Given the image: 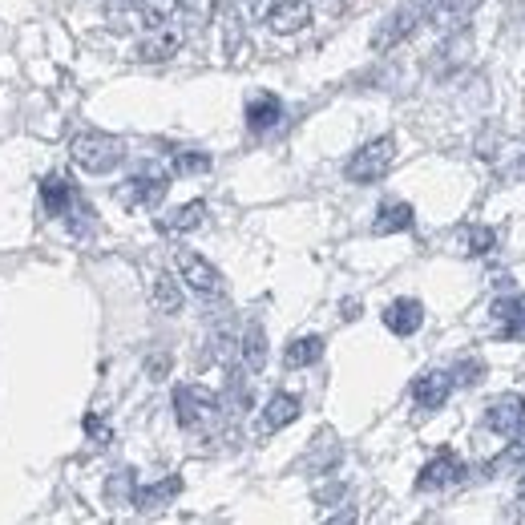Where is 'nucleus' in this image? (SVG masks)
<instances>
[{"instance_id": "393cba45", "label": "nucleus", "mask_w": 525, "mask_h": 525, "mask_svg": "<svg viewBox=\"0 0 525 525\" xmlns=\"http://www.w3.org/2000/svg\"><path fill=\"white\" fill-rule=\"evenodd\" d=\"M182 13H186L194 25H202V21L215 17V0H182Z\"/></svg>"}, {"instance_id": "2eb2a0df", "label": "nucleus", "mask_w": 525, "mask_h": 525, "mask_svg": "<svg viewBox=\"0 0 525 525\" xmlns=\"http://www.w3.org/2000/svg\"><path fill=\"white\" fill-rule=\"evenodd\" d=\"M299 396H291V392H275L271 400H267V408H263V425L267 429H287L291 420H299Z\"/></svg>"}, {"instance_id": "f03ea898", "label": "nucleus", "mask_w": 525, "mask_h": 525, "mask_svg": "<svg viewBox=\"0 0 525 525\" xmlns=\"http://www.w3.org/2000/svg\"><path fill=\"white\" fill-rule=\"evenodd\" d=\"M174 408H178V425L182 429H210L219 420V412H223L219 396L198 388V384H178L174 388Z\"/></svg>"}, {"instance_id": "f3484780", "label": "nucleus", "mask_w": 525, "mask_h": 525, "mask_svg": "<svg viewBox=\"0 0 525 525\" xmlns=\"http://www.w3.org/2000/svg\"><path fill=\"white\" fill-rule=\"evenodd\" d=\"M150 299H154V307L162 311V315H178L182 311V291H178V283H174V275H154V287H150Z\"/></svg>"}, {"instance_id": "f8f14e48", "label": "nucleus", "mask_w": 525, "mask_h": 525, "mask_svg": "<svg viewBox=\"0 0 525 525\" xmlns=\"http://www.w3.org/2000/svg\"><path fill=\"white\" fill-rule=\"evenodd\" d=\"M178 49H182V33H178V29H166V25L154 29L146 41H138V57H142V61H170Z\"/></svg>"}, {"instance_id": "aec40b11", "label": "nucleus", "mask_w": 525, "mask_h": 525, "mask_svg": "<svg viewBox=\"0 0 525 525\" xmlns=\"http://www.w3.org/2000/svg\"><path fill=\"white\" fill-rule=\"evenodd\" d=\"M41 202H45V210H49V215H65V210H69V202H73V186L65 182V178H45L41 182Z\"/></svg>"}, {"instance_id": "dca6fc26", "label": "nucleus", "mask_w": 525, "mask_h": 525, "mask_svg": "<svg viewBox=\"0 0 525 525\" xmlns=\"http://www.w3.org/2000/svg\"><path fill=\"white\" fill-rule=\"evenodd\" d=\"M408 227H412V206L408 202H384L376 223H372L376 235H396V231H408Z\"/></svg>"}, {"instance_id": "4468645a", "label": "nucleus", "mask_w": 525, "mask_h": 525, "mask_svg": "<svg viewBox=\"0 0 525 525\" xmlns=\"http://www.w3.org/2000/svg\"><path fill=\"white\" fill-rule=\"evenodd\" d=\"M283 118V101L275 93H259L247 101V126L251 130H271Z\"/></svg>"}, {"instance_id": "b1692460", "label": "nucleus", "mask_w": 525, "mask_h": 525, "mask_svg": "<svg viewBox=\"0 0 525 525\" xmlns=\"http://www.w3.org/2000/svg\"><path fill=\"white\" fill-rule=\"evenodd\" d=\"M271 5H275V0H235V9H239L243 21H267Z\"/></svg>"}, {"instance_id": "a878e982", "label": "nucleus", "mask_w": 525, "mask_h": 525, "mask_svg": "<svg viewBox=\"0 0 525 525\" xmlns=\"http://www.w3.org/2000/svg\"><path fill=\"white\" fill-rule=\"evenodd\" d=\"M493 231L489 227H477V231H469V255H489L493 251Z\"/></svg>"}, {"instance_id": "9d476101", "label": "nucleus", "mask_w": 525, "mask_h": 525, "mask_svg": "<svg viewBox=\"0 0 525 525\" xmlns=\"http://www.w3.org/2000/svg\"><path fill=\"white\" fill-rule=\"evenodd\" d=\"M461 473H465V465H461V457H457V453H437L425 469H420L416 485H420V489H441V485L461 481Z\"/></svg>"}, {"instance_id": "a211bd4d", "label": "nucleus", "mask_w": 525, "mask_h": 525, "mask_svg": "<svg viewBox=\"0 0 525 525\" xmlns=\"http://www.w3.org/2000/svg\"><path fill=\"white\" fill-rule=\"evenodd\" d=\"M239 356H243V364H247L251 372H263V364H267V336H263V328H259V324H251V328L243 332Z\"/></svg>"}, {"instance_id": "f257e3e1", "label": "nucleus", "mask_w": 525, "mask_h": 525, "mask_svg": "<svg viewBox=\"0 0 525 525\" xmlns=\"http://www.w3.org/2000/svg\"><path fill=\"white\" fill-rule=\"evenodd\" d=\"M69 158H73L81 170H89V174H110V170L122 166L126 142L114 138V134H101V130H81V134H73V142H69Z\"/></svg>"}, {"instance_id": "6ab92c4d", "label": "nucleus", "mask_w": 525, "mask_h": 525, "mask_svg": "<svg viewBox=\"0 0 525 525\" xmlns=\"http://www.w3.org/2000/svg\"><path fill=\"white\" fill-rule=\"evenodd\" d=\"M320 356H324V340H320V336H299V340L287 344V352H283L287 368H307V364H315Z\"/></svg>"}, {"instance_id": "0eeeda50", "label": "nucleus", "mask_w": 525, "mask_h": 525, "mask_svg": "<svg viewBox=\"0 0 525 525\" xmlns=\"http://www.w3.org/2000/svg\"><path fill=\"white\" fill-rule=\"evenodd\" d=\"M166 174L162 170H154V166H146V170H138L126 186H122V202L126 206H154V202H162L166 198Z\"/></svg>"}, {"instance_id": "39448f33", "label": "nucleus", "mask_w": 525, "mask_h": 525, "mask_svg": "<svg viewBox=\"0 0 525 525\" xmlns=\"http://www.w3.org/2000/svg\"><path fill=\"white\" fill-rule=\"evenodd\" d=\"M178 275L186 279L190 291L198 295H219L223 291V275L215 263H206L198 251H178Z\"/></svg>"}, {"instance_id": "423d86ee", "label": "nucleus", "mask_w": 525, "mask_h": 525, "mask_svg": "<svg viewBox=\"0 0 525 525\" xmlns=\"http://www.w3.org/2000/svg\"><path fill=\"white\" fill-rule=\"evenodd\" d=\"M307 25H311V0H275L271 13H267V29L275 37L303 33Z\"/></svg>"}, {"instance_id": "cd10ccee", "label": "nucleus", "mask_w": 525, "mask_h": 525, "mask_svg": "<svg viewBox=\"0 0 525 525\" xmlns=\"http://www.w3.org/2000/svg\"><path fill=\"white\" fill-rule=\"evenodd\" d=\"M517 505H521V513H525V477H521V485H517Z\"/></svg>"}, {"instance_id": "1a4fd4ad", "label": "nucleus", "mask_w": 525, "mask_h": 525, "mask_svg": "<svg viewBox=\"0 0 525 525\" xmlns=\"http://www.w3.org/2000/svg\"><path fill=\"white\" fill-rule=\"evenodd\" d=\"M420 324H425V307H420L416 299H396V303H388L384 328H388L392 336H416Z\"/></svg>"}, {"instance_id": "9b49d317", "label": "nucleus", "mask_w": 525, "mask_h": 525, "mask_svg": "<svg viewBox=\"0 0 525 525\" xmlns=\"http://www.w3.org/2000/svg\"><path fill=\"white\" fill-rule=\"evenodd\" d=\"M449 392H453V376L449 372H425V376H416V384H412V400L420 408H441L449 400Z\"/></svg>"}, {"instance_id": "4be33fe9", "label": "nucleus", "mask_w": 525, "mask_h": 525, "mask_svg": "<svg viewBox=\"0 0 525 525\" xmlns=\"http://www.w3.org/2000/svg\"><path fill=\"white\" fill-rule=\"evenodd\" d=\"M178 489H182V477H166V481H158V485L138 489V493H134V505H138V509H158V505L170 501Z\"/></svg>"}, {"instance_id": "20e7f679", "label": "nucleus", "mask_w": 525, "mask_h": 525, "mask_svg": "<svg viewBox=\"0 0 525 525\" xmlns=\"http://www.w3.org/2000/svg\"><path fill=\"white\" fill-rule=\"evenodd\" d=\"M485 425L493 429V433H501V437H521L525 433V400L517 396V392H509V396H497L489 408H485Z\"/></svg>"}, {"instance_id": "6e6552de", "label": "nucleus", "mask_w": 525, "mask_h": 525, "mask_svg": "<svg viewBox=\"0 0 525 525\" xmlns=\"http://www.w3.org/2000/svg\"><path fill=\"white\" fill-rule=\"evenodd\" d=\"M473 9H477V0H425V5H420V13H425L437 29H445V33L449 29H465Z\"/></svg>"}, {"instance_id": "ddd939ff", "label": "nucleus", "mask_w": 525, "mask_h": 525, "mask_svg": "<svg viewBox=\"0 0 525 525\" xmlns=\"http://www.w3.org/2000/svg\"><path fill=\"white\" fill-rule=\"evenodd\" d=\"M416 21H420V9H396V13L384 21V29L372 37V45H376V49H392L396 41H404V37L416 29Z\"/></svg>"}, {"instance_id": "412c9836", "label": "nucleus", "mask_w": 525, "mask_h": 525, "mask_svg": "<svg viewBox=\"0 0 525 525\" xmlns=\"http://www.w3.org/2000/svg\"><path fill=\"white\" fill-rule=\"evenodd\" d=\"M202 219H206V202H186V206H178L170 219H162V231H194V227H202Z\"/></svg>"}, {"instance_id": "7ed1b4c3", "label": "nucleus", "mask_w": 525, "mask_h": 525, "mask_svg": "<svg viewBox=\"0 0 525 525\" xmlns=\"http://www.w3.org/2000/svg\"><path fill=\"white\" fill-rule=\"evenodd\" d=\"M392 158H396V138H388V134L376 138V142H368V146H360V150L348 158V182H356V186L380 182V178L388 174Z\"/></svg>"}, {"instance_id": "5701e85b", "label": "nucleus", "mask_w": 525, "mask_h": 525, "mask_svg": "<svg viewBox=\"0 0 525 525\" xmlns=\"http://www.w3.org/2000/svg\"><path fill=\"white\" fill-rule=\"evenodd\" d=\"M178 9H182V0H138V13L150 29H162L166 21H174Z\"/></svg>"}, {"instance_id": "bb28decb", "label": "nucleus", "mask_w": 525, "mask_h": 525, "mask_svg": "<svg viewBox=\"0 0 525 525\" xmlns=\"http://www.w3.org/2000/svg\"><path fill=\"white\" fill-rule=\"evenodd\" d=\"M174 170L198 174V170H210V158H206V154H178V158H174Z\"/></svg>"}]
</instances>
